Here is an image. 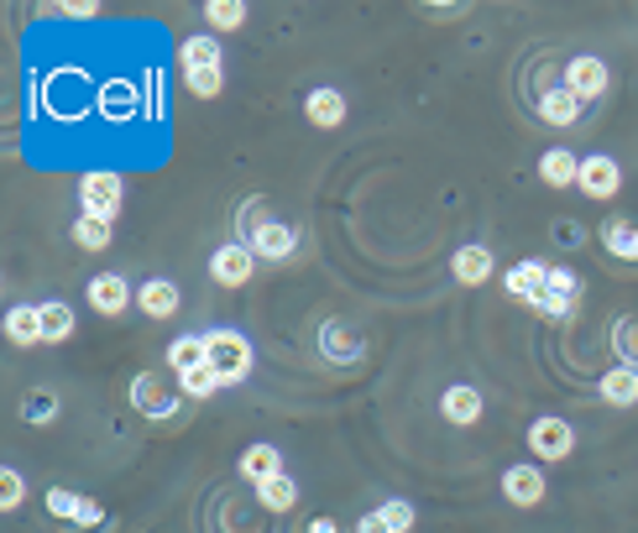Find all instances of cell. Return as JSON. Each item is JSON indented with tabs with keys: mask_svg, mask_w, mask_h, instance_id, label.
Here are the masks:
<instances>
[{
	"mask_svg": "<svg viewBox=\"0 0 638 533\" xmlns=\"http://www.w3.org/2000/svg\"><path fill=\"white\" fill-rule=\"evenodd\" d=\"M131 303H137V288H131V283H126L120 273L89 277V309H95V315H110V319H116V315H126Z\"/></svg>",
	"mask_w": 638,
	"mask_h": 533,
	"instance_id": "obj_11",
	"label": "cell"
},
{
	"mask_svg": "<svg viewBox=\"0 0 638 533\" xmlns=\"http://www.w3.org/2000/svg\"><path fill=\"white\" fill-rule=\"evenodd\" d=\"M576 189L586 199H613L623 189V168L618 158H602V152H592V158H581V178Z\"/></svg>",
	"mask_w": 638,
	"mask_h": 533,
	"instance_id": "obj_12",
	"label": "cell"
},
{
	"mask_svg": "<svg viewBox=\"0 0 638 533\" xmlns=\"http://www.w3.org/2000/svg\"><path fill=\"white\" fill-rule=\"evenodd\" d=\"M168 366L179 376L189 372H200V366H210V345H204V335H179V340H168Z\"/></svg>",
	"mask_w": 638,
	"mask_h": 533,
	"instance_id": "obj_23",
	"label": "cell"
},
{
	"mask_svg": "<svg viewBox=\"0 0 638 533\" xmlns=\"http://www.w3.org/2000/svg\"><path fill=\"white\" fill-rule=\"evenodd\" d=\"M450 273H456L460 288H481L492 277V252L487 246H460L456 257H450Z\"/></svg>",
	"mask_w": 638,
	"mask_h": 533,
	"instance_id": "obj_18",
	"label": "cell"
},
{
	"mask_svg": "<svg viewBox=\"0 0 638 533\" xmlns=\"http://www.w3.org/2000/svg\"><path fill=\"white\" fill-rule=\"evenodd\" d=\"M6 340H11V345H42L38 303H17V309H6Z\"/></svg>",
	"mask_w": 638,
	"mask_h": 533,
	"instance_id": "obj_22",
	"label": "cell"
},
{
	"mask_svg": "<svg viewBox=\"0 0 638 533\" xmlns=\"http://www.w3.org/2000/svg\"><path fill=\"white\" fill-rule=\"evenodd\" d=\"M110 236H116V225H110V220H95V215L74 220V246H84V252H105Z\"/></svg>",
	"mask_w": 638,
	"mask_h": 533,
	"instance_id": "obj_29",
	"label": "cell"
},
{
	"mask_svg": "<svg viewBox=\"0 0 638 533\" xmlns=\"http://www.w3.org/2000/svg\"><path fill=\"white\" fill-rule=\"evenodd\" d=\"M550 294H565V298H581V277L571 267H550V283H544Z\"/></svg>",
	"mask_w": 638,
	"mask_h": 533,
	"instance_id": "obj_36",
	"label": "cell"
},
{
	"mask_svg": "<svg viewBox=\"0 0 638 533\" xmlns=\"http://www.w3.org/2000/svg\"><path fill=\"white\" fill-rule=\"evenodd\" d=\"M179 283H168V277H147V283H141L137 288V309L147 319H173L179 315Z\"/></svg>",
	"mask_w": 638,
	"mask_h": 533,
	"instance_id": "obj_15",
	"label": "cell"
},
{
	"mask_svg": "<svg viewBox=\"0 0 638 533\" xmlns=\"http://www.w3.org/2000/svg\"><path fill=\"white\" fill-rule=\"evenodd\" d=\"M59 393L53 387H38V393H26L21 397V418L32 424V429H47V424H59Z\"/></svg>",
	"mask_w": 638,
	"mask_h": 533,
	"instance_id": "obj_28",
	"label": "cell"
},
{
	"mask_svg": "<svg viewBox=\"0 0 638 533\" xmlns=\"http://www.w3.org/2000/svg\"><path fill=\"white\" fill-rule=\"evenodd\" d=\"M204 345H210V372L220 376V387H236V382L252 376L257 355H252V340L241 335V330H210Z\"/></svg>",
	"mask_w": 638,
	"mask_h": 533,
	"instance_id": "obj_1",
	"label": "cell"
},
{
	"mask_svg": "<svg viewBox=\"0 0 638 533\" xmlns=\"http://www.w3.org/2000/svg\"><path fill=\"white\" fill-rule=\"evenodd\" d=\"M179 387H183V397H215L220 393V376L210 372V366H200V372H189V376H179Z\"/></svg>",
	"mask_w": 638,
	"mask_h": 533,
	"instance_id": "obj_34",
	"label": "cell"
},
{
	"mask_svg": "<svg viewBox=\"0 0 638 533\" xmlns=\"http://www.w3.org/2000/svg\"><path fill=\"white\" fill-rule=\"evenodd\" d=\"M597 236H602V246H607L613 257L638 262V225H628V220H618V215H607Z\"/></svg>",
	"mask_w": 638,
	"mask_h": 533,
	"instance_id": "obj_25",
	"label": "cell"
},
{
	"mask_svg": "<svg viewBox=\"0 0 638 533\" xmlns=\"http://www.w3.org/2000/svg\"><path fill=\"white\" fill-rule=\"evenodd\" d=\"M357 533H393V529H387V518H382V508H372V513H366V518L357 523Z\"/></svg>",
	"mask_w": 638,
	"mask_h": 533,
	"instance_id": "obj_39",
	"label": "cell"
},
{
	"mask_svg": "<svg viewBox=\"0 0 638 533\" xmlns=\"http://www.w3.org/2000/svg\"><path fill=\"white\" fill-rule=\"evenodd\" d=\"M252 487H262V481H273V476H283V455L278 445H252V450L241 455V466H236Z\"/></svg>",
	"mask_w": 638,
	"mask_h": 533,
	"instance_id": "obj_21",
	"label": "cell"
},
{
	"mask_svg": "<svg viewBox=\"0 0 638 533\" xmlns=\"http://www.w3.org/2000/svg\"><path fill=\"white\" fill-rule=\"evenodd\" d=\"M597 393H602V403H613V408H634L638 403V372L634 366H607Z\"/></svg>",
	"mask_w": 638,
	"mask_h": 533,
	"instance_id": "obj_20",
	"label": "cell"
},
{
	"mask_svg": "<svg viewBox=\"0 0 638 533\" xmlns=\"http://www.w3.org/2000/svg\"><path fill=\"white\" fill-rule=\"evenodd\" d=\"M481 408H487V397H481L471 382H450V387L439 393V414H445V424H456V429H471L481 418Z\"/></svg>",
	"mask_w": 638,
	"mask_h": 533,
	"instance_id": "obj_13",
	"label": "cell"
},
{
	"mask_svg": "<svg viewBox=\"0 0 638 533\" xmlns=\"http://www.w3.org/2000/svg\"><path fill=\"white\" fill-rule=\"evenodd\" d=\"M179 63H183V74H200V68H220V42L210 38V32H200V38H183Z\"/></svg>",
	"mask_w": 638,
	"mask_h": 533,
	"instance_id": "obj_27",
	"label": "cell"
},
{
	"mask_svg": "<svg viewBox=\"0 0 638 533\" xmlns=\"http://www.w3.org/2000/svg\"><path fill=\"white\" fill-rule=\"evenodd\" d=\"M539 178L550 183V189H571L581 178V158L571 152V147H550L544 158H539Z\"/></svg>",
	"mask_w": 638,
	"mask_h": 533,
	"instance_id": "obj_19",
	"label": "cell"
},
{
	"mask_svg": "<svg viewBox=\"0 0 638 533\" xmlns=\"http://www.w3.org/2000/svg\"><path fill=\"white\" fill-rule=\"evenodd\" d=\"M38 315H42V345H63V340L74 335V309L68 303L47 298V303H38Z\"/></svg>",
	"mask_w": 638,
	"mask_h": 533,
	"instance_id": "obj_26",
	"label": "cell"
},
{
	"mask_svg": "<svg viewBox=\"0 0 638 533\" xmlns=\"http://www.w3.org/2000/svg\"><path fill=\"white\" fill-rule=\"evenodd\" d=\"M560 84L586 105V99H602L607 89H613V68H607L597 53H581V58H571L565 68H560Z\"/></svg>",
	"mask_w": 638,
	"mask_h": 533,
	"instance_id": "obj_4",
	"label": "cell"
},
{
	"mask_svg": "<svg viewBox=\"0 0 638 533\" xmlns=\"http://www.w3.org/2000/svg\"><path fill=\"white\" fill-rule=\"evenodd\" d=\"M257 273V252L246 246V241H225L215 257H210V277H215L220 288H246Z\"/></svg>",
	"mask_w": 638,
	"mask_h": 533,
	"instance_id": "obj_6",
	"label": "cell"
},
{
	"mask_svg": "<svg viewBox=\"0 0 638 533\" xmlns=\"http://www.w3.org/2000/svg\"><path fill=\"white\" fill-rule=\"evenodd\" d=\"M47 513L59 518V523H74V529L84 533H110L116 529V518H105V508L95 502V497H79V492H68V487H47Z\"/></svg>",
	"mask_w": 638,
	"mask_h": 533,
	"instance_id": "obj_2",
	"label": "cell"
},
{
	"mask_svg": "<svg viewBox=\"0 0 638 533\" xmlns=\"http://www.w3.org/2000/svg\"><path fill=\"white\" fill-rule=\"evenodd\" d=\"M59 17H74V21H89V17H100V6L95 0H68V6H53Z\"/></svg>",
	"mask_w": 638,
	"mask_h": 533,
	"instance_id": "obj_38",
	"label": "cell"
},
{
	"mask_svg": "<svg viewBox=\"0 0 638 533\" xmlns=\"http://www.w3.org/2000/svg\"><path fill=\"white\" fill-rule=\"evenodd\" d=\"M204 21H210L215 32H236L241 21H246V6H241V0H204Z\"/></svg>",
	"mask_w": 638,
	"mask_h": 533,
	"instance_id": "obj_30",
	"label": "cell"
},
{
	"mask_svg": "<svg viewBox=\"0 0 638 533\" xmlns=\"http://www.w3.org/2000/svg\"><path fill=\"white\" fill-rule=\"evenodd\" d=\"M534 110H539L544 126H560V131H565V126H576V120H581V99L571 95L565 84H544L539 99H534Z\"/></svg>",
	"mask_w": 638,
	"mask_h": 533,
	"instance_id": "obj_14",
	"label": "cell"
},
{
	"mask_svg": "<svg viewBox=\"0 0 638 533\" xmlns=\"http://www.w3.org/2000/svg\"><path fill=\"white\" fill-rule=\"evenodd\" d=\"M120 204H126V183H120V173H110V168H95V173L79 178V210L95 220H110L116 225Z\"/></svg>",
	"mask_w": 638,
	"mask_h": 533,
	"instance_id": "obj_3",
	"label": "cell"
},
{
	"mask_svg": "<svg viewBox=\"0 0 638 533\" xmlns=\"http://www.w3.org/2000/svg\"><path fill=\"white\" fill-rule=\"evenodd\" d=\"M131 408H137L141 418H158V424H168V418L179 414V397L168 393V382H162L158 372H141L137 382H131Z\"/></svg>",
	"mask_w": 638,
	"mask_h": 533,
	"instance_id": "obj_8",
	"label": "cell"
},
{
	"mask_svg": "<svg viewBox=\"0 0 638 533\" xmlns=\"http://www.w3.org/2000/svg\"><path fill=\"white\" fill-rule=\"evenodd\" d=\"M571 450H576V429L565 424V418H534L529 424V455L534 460H544V466H555V460H571Z\"/></svg>",
	"mask_w": 638,
	"mask_h": 533,
	"instance_id": "obj_5",
	"label": "cell"
},
{
	"mask_svg": "<svg viewBox=\"0 0 638 533\" xmlns=\"http://www.w3.org/2000/svg\"><path fill=\"white\" fill-rule=\"evenodd\" d=\"M613 351L623 355V366L638 372V319L634 315H623L618 324H613Z\"/></svg>",
	"mask_w": 638,
	"mask_h": 533,
	"instance_id": "obj_31",
	"label": "cell"
},
{
	"mask_svg": "<svg viewBox=\"0 0 638 533\" xmlns=\"http://www.w3.org/2000/svg\"><path fill=\"white\" fill-rule=\"evenodd\" d=\"M257 508H267V513H294V508H299V481H294L288 471L273 476V481H262Z\"/></svg>",
	"mask_w": 638,
	"mask_h": 533,
	"instance_id": "obj_24",
	"label": "cell"
},
{
	"mask_svg": "<svg viewBox=\"0 0 638 533\" xmlns=\"http://www.w3.org/2000/svg\"><path fill=\"white\" fill-rule=\"evenodd\" d=\"M544 283H550V267H544V262H519V267H508V277H502L508 298H519V303H534V298L544 294Z\"/></svg>",
	"mask_w": 638,
	"mask_h": 533,
	"instance_id": "obj_17",
	"label": "cell"
},
{
	"mask_svg": "<svg viewBox=\"0 0 638 533\" xmlns=\"http://www.w3.org/2000/svg\"><path fill=\"white\" fill-rule=\"evenodd\" d=\"M319 355L336 361V366H357L361 355H366V340H361V330H351L345 319H325V324H319Z\"/></svg>",
	"mask_w": 638,
	"mask_h": 533,
	"instance_id": "obj_7",
	"label": "cell"
},
{
	"mask_svg": "<svg viewBox=\"0 0 638 533\" xmlns=\"http://www.w3.org/2000/svg\"><path fill=\"white\" fill-rule=\"evenodd\" d=\"M21 502H26V481H21L17 466H6L0 471V513H17Z\"/></svg>",
	"mask_w": 638,
	"mask_h": 533,
	"instance_id": "obj_32",
	"label": "cell"
},
{
	"mask_svg": "<svg viewBox=\"0 0 638 533\" xmlns=\"http://www.w3.org/2000/svg\"><path fill=\"white\" fill-rule=\"evenodd\" d=\"M502 497H508L513 508H539V502L550 497V481H544L539 466L523 460V466H508V471H502Z\"/></svg>",
	"mask_w": 638,
	"mask_h": 533,
	"instance_id": "obj_10",
	"label": "cell"
},
{
	"mask_svg": "<svg viewBox=\"0 0 638 533\" xmlns=\"http://www.w3.org/2000/svg\"><path fill=\"white\" fill-rule=\"evenodd\" d=\"M529 309H534V315H544V319H571V315H576V298L550 294V288H544V294H539Z\"/></svg>",
	"mask_w": 638,
	"mask_h": 533,
	"instance_id": "obj_33",
	"label": "cell"
},
{
	"mask_svg": "<svg viewBox=\"0 0 638 533\" xmlns=\"http://www.w3.org/2000/svg\"><path fill=\"white\" fill-rule=\"evenodd\" d=\"M309 533H340V529H336V518H315V523H309Z\"/></svg>",
	"mask_w": 638,
	"mask_h": 533,
	"instance_id": "obj_40",
	"label": "cell"
},
{
	"mask_svg": "<svg viewBox=\"0 0 638 533\" xmlns=\"http://www.w3.org/2000/svg\"><path fill=\"white\" fill-rule=\"evenodd\" d=\"M304 116H309V126H319V131H336L340 120H345V95L330 89V84H319V89H309V99H304Z\"/></svg>",
	"mask_w": 638,
	"mask_h": 533,
	"instance_id": "obj_16",
	"label": "cell"
},
{
	"mask_svg": "<svg viewBox=\"0 0 638 533\" xmlns=\"http://www.w3.org/2000/svg\"><path fill=\"white\" fill-rule=\"evenodd\" d=\"M183 79H189V95L215 99L225 89V68H200V74H183Z\"/></svg>",
	"mask_w": 638,
	"mask_h": 533,
	"instance_id": "obj_35",
	"label": "cell"
},
{
	"mask_svg": "<svg viewBox=\"0 0 638 533\" xmlns=\"http://www.w3.org/2000/svg\"><path fill=\"white\" fill-rule=\"evenodd\" d=\"M382 518H387V529L393 533L414 529V508H408V502H382Z\"/></svg>",
	"mask_w": 638,
	"mask_h": 533,
	"instance_id": "obj_37",
	"label": "cell"
},
{
	"mask_svg": "<svg viewBox=\"0 0 638 533\" xmlns=\"http://www.w3.org/2000/svg\"><path fill=\"white\" fill-rule=\"evenodd\" d=\"M246 246L257 252V262H288L294 257V246H299V231L283 225V220H257L252 236H246Z\"/></svg>",
	"mask_w": 638,
	"mask_h": 533,
	"instance_id": "obj_9",
	"label": "cell"
}]
</instances>
